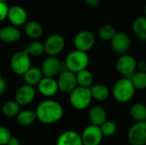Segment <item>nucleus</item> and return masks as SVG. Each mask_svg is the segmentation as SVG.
<instances>
[{"label":"nucleus","instance_id":"f257e3e1","mask_svg":"<svg viewBox=\"0 0 146 145\" xmlns=\"http://www.w3.org/2000/svg\"><path fill=\"white\" fill-rule=\"evenodd\" d=\"M36 118L44 124H53L63 116V108L56 101L47 99L38 103L35 110Z\"/></svg>","mask_w":146,"mask_h":145},{"label":"nucleus","instance_id":"f03ea898","mask_svg":"<svg viewBox=\"0 0 146 145\" xmlns=\"http://www.w3.org/2000/svg\"><path fill=\"white\" fill-rule=\"evenodd\" d=\"M136 89L128 78H121L116 80L112 86V95L114 98L121 103L130 102L135 95Z\"/></svg>","mask_w":146,"mask_h":145},{"label":"nucleus","instance_id":"7ed1b4c3","mask_svg":"<svg viewBox=\"0 0 146 145\" xmlns=\"http://www.w3.org/2000/svg\"><path fill=\"white\" fill-rule=\"evenodd\" d=\"M89 56L86 52L74 50L71 51L65 59L66 68L74 73L86 69L89 65Z\"/></svg>","mask_w":146,"mask_h":145},{"label":"nucleus","instance_id":"20e7f679","mask_svg":"<svg viewBox=\"0 0 146 145\" xmlns=\"http://www.w3.org/2000/svg\"><path fill=\"white\" fill-rule=\"evenodd\" d=\"M92 100L90 88L77 86L69 93V102L73 108L77 110H84L87 109Z\"/></svg>","mask_w":146,"mask_h":145},{"label":"nucleus","instance_id":"39448f33","mask_svg":"<svg viewBox=\"0 0 146 145\" xmlns=\"http://www.w3.org/2000/svg\"><path fill=\"white\" fill-rule=\"evenodd\" d=\"M31 68L30 56L25 50L15 52L10 59V68L17 75L24 73Z\"/></svg>","mask_w":146,"mask_h":145},{"label":"nucleus","instance_id":"423d86ee","mask_svg":"<svg viewBox=\"0 0 146 145\" xmlns=\"http://www.w3.org/2000/svg\"><path fill=\"white\" fill-rule=\"evenodd\" d=\"M137 62L133 56L127 54L122 55L115 62V69L123 77L130 79L137 70Z\"/></svg>","mask_w":146,"mask_h":145},{"label":"nucleus","instance_id":"0eeeda50","mask_svg":"<svg viewBox=\"0 0 146 145\" xmlns=\"http://www.w3.org/2000/svg\"><path fill=\"white\" fill-rule=\"evenodd\" d=\"M127 139L130 145H146V121L135 122L128 130Z\"/></svg>","mask_w":146,"mask_h":145},{"label":"nucleus","instance_id":"6e6552de","mask_svg":"<svg viewBox=\"0 0 146 145\" xmlns=\"http://www.w3.org/2000/svg\"><path fill=\"white\" fill-rule=\"evenodd\" d=\"M95 44V36L88 30L79 32L74 38V46L75 50L86 52L89 51Z\"/></svg>","mask_w":146,"mask_h":145},{"label":"nucleus","instance_id":"1a4fd4ad","mask_svg":"<svg viewBox=\"0 0 146 145\" xmlns=\"http://www.w3.org/2000/svg\"><path fill=\"white\" fill-rule=\"evenodd\" d=\"M44 52L49 56H56L60 54L65 47L64 38L57 33L50 35L44 43Z\"/></svg>","mask_w":146,"mask_h":145},{"label":"nucleus","instance_id":"9d476101","mask_svg":"<svg viewBox=\"0 0 146 145\" xmlns=\"http://www.w3.org/2000/svg\"><path fill=\"white\" fill-rule=\"evenodd\" d=\"M132 40L128 34L123 32H117L115 36L110 41V46L114 52L119 55H125L130 50Z\"/></svg>","mask_w":146,"mask_h":145},{"label":"nucleus","instance_id":"9b49d317","mask_svg":"<svg viewBox=\"0 0 146 145\" xmlns=\"http://www.w3.org/2000/svg\"><path fill=\"white\" fill-rule=\"evenodd\" d=\"M56 81L59 90L64 93H70L78 86L76 74L68 69H65L59 73Z\"/></svg>","mask_w":146,"mask_h":145},{"label":"nucleus","instance_id":"f8f14e48","mask_svg":"<svg viewBox=\"0 0 146 145\" xmlns=\"http://www.w3.org/2000/svg\"><path fill=\"white\" fill-rule=\"evenodd\" d=\"M80 136L84 145H100L104 138L100 126L92 124L84 129Z\"/></svg>","mask_w":146,"mask_h":145},{"label":"nucleus","instance_id":"ddd939ff","mask_svg":"<svg viewBox=\"0 0 146 145\" xmlns=\"http://www.w3.org/2000/svg\"><path fill=\"white\" fill-rule=\"evenodd\" d=\"M27 12L23 7L20 5H14L9 8L7 19L12 26L17 27L25 25L27 22Z\"/></svg>","mask_w":146,"mask_h":145},{"label":"nucleus","instance_id":"4468645a","mask_svg":"<svg viewBox=\"0 0 146 145\" xmlns=\"http://www.w3.org/2000/svg\"><path fill=\"white\" fill-rule=\"evenodd\" d=\"M41 71L44 77L54 78L62 72V62L56 56H48L42 63Z\"/></svg>","mask_w":146,"mask_h":145},{"label":"nucleus","instance_id":"2eb2a0df","mask_svg":"<svg viewBox=\"0 0 146 145\" xmlns=\"http://www.w3.org/2000/svg\"><path fill=\"white\" fill-rule=\"evenodd\" d=\"M36 91L33 86L24 85L18 88L15 92V101L20 106H26L30 104L35 98Z\"/></svg>","mask_w":146,"mask_h":145},{"label":"nucleus","instance_id":"dca6fc26","mask_svg":"<svg viewBox=\"0 0 146 145\" xmlns=\"http://www.w3.org/2000/svg\"><path fill=\"white\" fill-rule=\"evenodd\" d=\"M37 86L39 93L44 97H52L59 91L57 81L50 77H43Z\"/></svg>","mask_w":146,"mask_h":145},{"label":"nucleus","instance_id":"f3484780","mask_svg":"<svg viewBox=\"0 0 146 145\" xmlns=\"http://www.w3.org/2000/svg\"><path fill=\"white\" fill-rule=\"evenodd\" d=\"M21 33L14 26H5L0 28V40L6 44H13L20 40Z\"/></svg>","mask_w":146,"mask_h":145},{"label":"nucleus","instance_id":"a211bd4d","mask_svg":"<svg viewBox=\"0 0 146 145\" xmlns=\"http://www.w3.org/2000/svg\"><path fill=\"white\" fill-rule=\"evenodd\" d=\"M88 117L92 125L100 126L107 121V112L102 106L96 105L90 109Z\"/></svg>","mask_w":146,"mask_h":145},{"label":"nucleus","instance_id":"6ab92c4d","mask_svg":"<svg viewBox=\"0 0 146 145\" xmlns=\"http://www.w3.org/2000/svg\"><path fill=\"white\" fill-rule=\"evenodd\" d=\"M56 145H84L81 136L75 131H66L62 132L57 141Z\"/></svg>","mask_w":146,"mask_h":145},{"label":"nucleus","instance_id":"aec40b11","mask_svg":"<svg viewBox=\"0 0 146 145\" xmlns=\"http://www.w3.org/2000/svg\"><path fill=\"white\" fill-rule=\"evenodd\" d=\"M24 32L29 38L33 40H38L42 37L44 29L39 22L36 21H30L24 25Z\"/></svg>","mask_w":146,"mask_h":145},{"label":"nucleus","instance_id":"412c9836","mask_svg":"<svg viewBox=\"0 0 146 145\" xmlns=\"http://www.w3.org/2000/svg\"><path fill=\"white\" fill-rule=\"evenodd\" d=\"M43 77L44 76L41 68L38 67H31L23 75V79L26 85L31 86L38 85V84L39 83Z\"/></svg>","mask_w":146,"mask_h":145},{"label":"nucleus","instance_id":"4be33fe9","mask_svg":"<svg viewBox=\"0 0 146 145\" xmlns=\"http://www.w3.org/2000/svg\"><path fill=\"white\" fill-rule=\"evenodd\" d=\"M92 99H95L98 102L106 101L110 95V89L104 84H96L92 85L90 88Z\"/></svg>","mask_w":146,"mask_h":145},{"label":"nucleus","instance_id":"5701e85b","mask_svg":"<svg viewBox=\"0 0 146 145\" xmlns=\"http://www.w3.org/2000/svg\"><path fill=\"white\" fill-rule=\"evenodd\" d=\"M133 32L136 38L146 41V17L139 16L133 22Z\"/></svg>","mask_w":146,"mask_h":145},{"label":"nucleus","instance_id":"b1692460","mask_svg":"<svg viewBox=\"0 0 146 145\" xmlns=\"http://www.w3.org/2000/svg\"><path fill=\"white\" fill-rule=\"evenodd\" d=\"M130 115L136 122L146 121V105L143 103H135L130 108Z\"/></svg>","mask_w":146,"mask_h":145},{"label":"nucleus","instance_id":"393cba45","mask_svg":"<svg viewBox=\"0 0 146 145\" xmlns=\"http://www.w3.org/2000/svg\"><path fill=\"white\" fill-rule=\"evenodd\" d=\"M75 74L78 86L84 88H91L93 83V75L89 70L84 69Z\"/></svg>","mask_w":146,"mask_h":145},{"label":"nucleus","instance_id":"a878e982","mask_svg":"<svg viewBox=\"0 0 146 145\" xmlns=\"http://www.w3.org/2000/svg\"><path fill=\"white\" fill-rule=\"evenodd\" d=\"M36 119L37 118L35 112L29 109L20 111V113L16 116V121L18 124L22 126H27L32 125Z\"/></svg>","mask_w":146,"mask_h":145},{"label":"nucleus","instance_id":"bb28decb","mask_svg":"<svg viewBox=\"0 0 146 145\" xmlns=\"http://www.w3.org/2000/svg\"><path fill=\"white\" fill-rule=\"evenodd\" d=\"M2 111L3 114L7 117L17 116V115L21 111V106L15 100H10L3 103L2 107Z\"/></svg>","mask_w":146,"mask_h":145},{"label":"nucleus","instance_id":"cd10ccee","mask_svg":"<svg viewBox=\"0 0 146 145\" xmlns=\"http://www.w3.org/2000/svg\"><path fill=\"white\" fill-rule=\"evenodd\" d=\"M24 50L29 56H39L44 52V44L38 40H33L27 44Z\"/></svg>","mask_w":146,"mask_h":145},{"label":"nucleus","instance_id":"c85d7f7f","mask_svg":"<svg viewBox=\"0 0 146 145\" xmlns=\"http://www.w3.org/2000/svg\"><path fill=\"white\" fill-rule=\"evenodd\" d=\"M98 33L99 38L102 40L111 41L113 39V38L115 36V34L117 33V31L115 30V28L113 26L105 24L99 27Z\"/></svg>","mask_w":146,"mask_h":145},{"label":"nucleus","instance_id":"c756f323","mask_svg":"<svg viewBox=\"0 0 146 145\" xmlns=\"http://www.w3.org/2000/svg\"><path fill=\"white\" fill-rule=\"evenodd\" d=\"M134 88L136 90L144 91L146 90V73L135 72L130 78Z\"/></svg>","mask_w":146,"mask_h":145},{"label":"nucleus","instance_id":"7c9ffc66","mask_svg":"<svg viewBox=\"0 0 146 145\" xmlns=\"http://www.w3.org/2000/svg\"><path fill=\"white\" fill-rule=\"evenodd\" d=\"M100 129L104 136L111 137L115 134L117 131V126L111 121H106L102 126H100Z\"/></svg>","mask_w":146,"mask_h":145},{"label":"nucleus","instance_id":"2f4dec72","mask_svg":"<svg viewBox=\"0 0 146 145\" xmlns=\"http://www.w3.org/2000/svg\"><path fill=\"white\" fill-rule=\"evenodd\" d=\"M11 137L12 136L9 130L0 126V145H7Z\"/></svg>","mask_w":146,"mask_h":145},{"label":"nucleus","instance_id":"473e14b6","mask_svg":"<svg viewBox=\"0 0 146 145\" xmlns=\"http://www.w3.org/2000/svg\"><path fill=\"white\" fill-rule=\"evenodd\" d=\"M9 8V7L8 6L7 3L0 2V22L3 21L7 18Z\"/></svg>","mask_w":146,"mask_h":145},{"label":"nucleus","instance_id":"72a5a7b5","mask_svg":"<svg viewBox=\"0 0 146 145\" xmlns=\"http://www.w3.org/2000/svg\"><path fill=\"white\" fill-rule=\"evenodd\" d=\"M137 69L139 72L146 73V60H140L137 62Z\"/></svg>","mask_w":146,"mask_h":145},{"label":"nucleus","instance_id":"f704fd0d","mask_svg":"<svg viewBox=\"0 0 146 145\" xmlns=\"http://www.w3.org/2000/svg\"><path fill=\"white\" fill-rule=\"evenodd\" d=\"M86 4L90 8H97L100 4V0H84Z\"/></svg>","mask_w":146,"mask_h":145},{"label":"nucleus","instance_id":"c9c22d12","mask_svg":"<svg viewBox=\"0 0 146 145\" xmlns=\"http://www.w3.org/2000/svg\"><path fill=\"white\" fill-rule=\"evenodd\" d=\"M6 88H7L6 81H5V80L3 79V77H2V78H0V95L3 94V93L5 91Z\"/></svg>","mask_w":146,"mask_h":145},{"label":"nucleus","instance_id":"e433bc0d","mask_svg":"<svg viewBox=\"0 0 146 145\" xmlns=\"http://www.w3.org/2000/svg\"><path fill=\"white\" fill-rule=\"evenodd\" d=\"M7 145H21V142H20V140H19L17 138H15V137H11L10 139L9 140Z\"/></svg>","mask_w":146,"mask_h":145},{"label":"nucleus","instance_id":"4c0bfd02","mask_svg":"<svg viewBox=\"0 0 146 145\" xmlns=\"http://www.w3.org/2000/svg\"><path fill=\"white\" fill-rule=\"evenodd\" d=\"M8 0H0V2H3V3H7Z\"/></svg>","mask_w":146,"mask_h":145},{"label":"nucleus","instance_id":"58836bf2","mask_svg":"<svg viewBox=\"0 0 146 145\" xmlns=\"http://www.w3.org/2000/svg\"><path fill=\"white\" fill-rule=\"evenodd\" d=\"M145 16L146 17V4H145Z\"/></svg>","mask_w":146,"mask_h":145},{"label":"nucleus","instance_id":"ea45409f","mask_svg":"<svg viewBox=\"0 0 146 145\" xmlns=\"http://www.w3.org/2000/svg\"><path fill=\"white\" fill-rule=\"evenodd\" d=\"M0 78H2V73H1V72H0Z\"/></svg>","mask_w":146,"mask_h":145},{"label":"nucleus","instance_id":"a19ab883","mask_svg":"<svg viewBox=\"0 0 146 145\" xmlns=\"http://www.w3.org/2000/svg\"><path fill=\"white\" fill-rule=\"evenodd\" d=\"M122 145H130V144H122Z\"/></svg>","mask_w":146,"mask_h":145}]
</instances>
